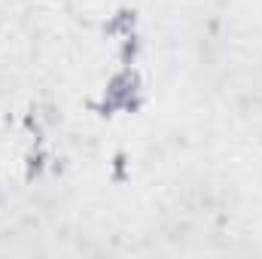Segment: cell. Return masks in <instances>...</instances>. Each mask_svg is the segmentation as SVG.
<instances>
[{"instance_id": "obj_1", "label": "cell", "mask_w": 262, "mask_h": 259, "mask_svg": "<svg viewBox=\"0 0 262 259\" xmlns=\"http://www.w3.org/2000/svg\"><path fill=\"white\" fill-rule=\"evenodd\" d=\"M131 28H134V12H119L113 21H107V25H104V31H107V34H125V37L131 34Z\"/></svg>"}, {"instance_id": "obj_2", "label": "cell", "mask_w": 262, "mask_h": 259, "mask_svg": "<svg viewBox=\"0 0 262 259\" xmlns=\"http://www.w3.org/2000/svg\"><path fill=\"white\" fill-rule=\"evenodd\" d=\"M43 162H46L43 153H31V159H28V177H37L43 171Z\"/></svg>"}, {"instance_id": "obj_3", "label": "cell", "mask_w": 262, "mask_h": 259, "mask_svg": "<svg viewBox=\"0 0 262 259\" xmlns=\"http://www.w3.org/2000/svg\"><path fill=\"white\" fill-rule=\"evenodd\" d=\"M134 55H137V37H125V46H122V61H125V64H131V58H134Z\"/></svg>"}]
</instances>
